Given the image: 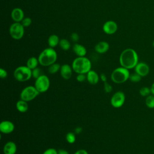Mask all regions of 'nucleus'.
I'll return each mask as SVG.
<instances>
[{"label":"nucleus","instance_id":"1","mask_svg":"<svg viewBox=\"0 0 154 154\" xmlns=\"http://www.w3.org/2000/svg\"><path fill=\"white\" fill-rule=\"evenodd\" d=\"M119 62L121 66L128 69H134L138 63V55L137 52L132 48H127L120 54Z\"/></svg>","mask_w":154,"mask_h":154},{"label":"nucleus","instance_id":"2","mask_svg":"<svg viewBox=\"0 0 154 154\" xmlns=\"http://www.w3.org/2000/svg\"><path fill=\"white\" fill-rule=\"evenodd\" d=\"M72 67L77 74H87L91 70V63L85 57H78L73 61Z\"/></svg>","mask_w":154,"mask_h":154},{"label":"nucleus","instance_id":"3","mask_svg":"<svg viewBox=\"0 0 154 154\" xmlns=\"http://www.w3.org/2000/svg\"><path fill=\"white\" fill-rule=\"evenodd\" d=\"M39 64L43 66H49L57 60V54L52 48H48L41 52L38 57Z\"/></svg>","mask_w":154,"mask_h":154},{"label":"nucleus","instance_id":"4","mask_svg":"<svg viewBox=\"0 0 154 154\" xmlns=\"http://www.w3.org/2000/svg\"><path fill=\"white\" fill-rule=\"evenodd\" d=\"M130 73L129 69L122 66L115 69L111 73V79L116 84H122L129 78Z\"/></svg>","mask_w":154,"mask_h":154},{"label":"nucleus","instance_id":"5","mask_svg":"<svg viewBox=\"0 0 154 154\" xmlns=\"http://www.w3.org/2000/svg\"><path fill=\"white\" fill-rule=\"evenodd\" d=\"M13 76L17 81L26 82L32 77V70L26 66H20L14 70Z\"/></svg>","mask_w":154,"mask_h":154},{"label":"nucleus","instance_id":"6","mask_svg":"<svg viewBox=\"0 0 154 154\" xmlns=\"http://www.w3.org/2000/svg\"><path fill=\"white\" fill-rule=\"evenodd\" d=\"M40 94L34 85H29L24 88L20 92V98L26 102H29L34 100Z\"/></svg>","mask_w":154,"mask_h":154},{"label":"nucleus","instance_id":"7","mask_svg":"<svg viewBox=\"0 0 154 154\" xmlns=\"http://www.w3.org/2000/svg\"><path fill=\"white\" fill-rule=\"evenodd\" d=\"M50 83L51 82L49 77L45 75L42 74L37 79H35L34 87L40 93H45L49 90Z\"/></svg>","mask_w":154,"mask_h":154},{"label":"nucleus","instance_id":"8","mask_svg":"<svg viewBox=\"0 0 154 154\" xmlns=\"http://www.w3.org/2000/svg\"><path fill=\"white\" fill-rule=\"evenodd\" d=\"M11 37L15 40H19L24 35V26L19 22H14L11 25L9 29Z\"/></svg>","mask_w":154,"mask_h":154},{"label":"nucleus","instance_id":"9","mask_svg":"<svg viewBox=\"0 0 154 154\" xmlns=\"http://www.w3.org/2000/svg\"><path fill=\"white\" fill-rule=\"evenodd\" d=\"M125 102V94L122 91H118L113 94L110 102L112 107L115 108H119L122 107Z\"/></svg>","mask_w":154,"mask_h":154},{"label":"nucleus","instance_id":"10","mask_svg":"<svg viewBox=\"0 0 154 154\" xmlns=\"http://www.w3.org/2000/svg\"><path fill=\"white\" fill-rule=\"evenodd\" d=\"M15 126L14 123L10 120H3L0 123V131L4 134H9L13 132Z\"/></svg>","mask_w":154,"mask_h":154},{"label":"nucleus","instance_id":"11","mask_svg":"<svg viewBox=\"0 0 154 154\" xmlns=\"http://www.w3.org/2000/svg\"><path fill=\"white\" fill-rule=\"evenodd\" d=\"M135 72L140 75L141 77L147 76L150 71V68L148 64L144 62H138L136 66L134 67Z\"/></svg>","mask_w":154,"mask_h":154},{"label":"nucleus","instance_id":"12","mask_svg":"<svg viewBox=\"0 0 154 154\" xmlns=\"http://www.w3.org/2000/svg\"><path fill=\"white\" fill-rule=\"evenodd\" d=\"M118 26L116 22L113 20H108L103 25V30L107 34H112L117 30Z\"/></svg>","mask_w":154,"mask_h":154},{"label":"nucleus","instance_id":"13","mask_svg":"<svg viewBox=\"0 0 154 154\" xmlns=\"http://www.w3.org/2000/svg\"><path fill=\"white\" fill-rule=\"evenodd\" d=\"M72 71L73 69L72 67L67 64H64L61 66L60 68V75L61 76L66 80H68L70 79L72 76Z\"/></svg>","mask_w":154,"mask_h":154},{"label":"nucleus","instance_id":"14","mask_svg":"<svg viewBox=\"0 0 154 154\" xmlns=\"http://www.w3.org/2000/svg\"><path fill=\"white\" fill-rule=\"evenodd\" d=\"M17 152V146L14 141H7L3 147L4 154H16Z\"/></svg>","mask_w":154,"mask_h":154},{"label":"nucleus","instance_id":"15","mask_svg":"<svg viewBox=\"0 0 154 154\" xmlns=\"http://www.w3.org/2000/svg\"><path fill=\"white\" fill-rule=\"evenodd\" d=\"M11 18L15 22H20L24 19V13L20 8H15L11 11Z\"/></svg>","mask_w":154,"mask_h":154},{"label":"nucleus","instance_id":"16","mask_svg":"<svg viewBox=\"0 0 154 154\" xmlns=\"http://www.w3.org/2000/svg\"><path fill=\"white\" fill-rule=\"evenodd\" d=\"M87 80L88 82L91 85H96L98 83L100 76L97 74L96 72L93 70H90L87 73Z\"/></svg>","mask_w":154,"mask_h":154},{"label":"nucleus","instance_id":"17","mask_svg":"<svg viewBox=\"0 0 154 154\" xmlns=\"http://www.w3.org/2000/svg\"><path fill=\"white\" fill-rule=\"evenodd\" d=\"M109 48V45L106 42H100L97 43L95 46L94 49L96 52L99 54H104L106 52Z\"/></svg>","mask_w":154,"mask_h":154},{"label":"nucleus","instance_id":"18","mask_svg":"<svg viewBox=\"0 0 154 154\" xmlns=\"http://www.w3.org/2000/svg\"><path fill=\"white\" fill-rule=\"evenodd\" d=\"M73 51L78 57H85L87 54L86 48L78 43H75L73 46Z\"/></svg>","mask_w":154,"mask_h":154},{"label":"nucleus","instance_id":"19","mask_svg":"<svg viewBox=\"0 0 154 154\" xmlns=\"http://www.w3.org/2000/svg\"><path fill=\"white\" fill-rule=\"evenodd\" d=\"M16 107L17 110L20 112H25L29 108L28 102H26L22 99L19 100L16 102Z\"/></svg>","mask_w":154,"mask_h":154},{"label":"nucleus","instance_id":"20","mask_svg":"<svg viewBox=\"0 0 154 154\" xmlns=\"http://www.w3.org/2000/svg\"><path fill=\"white\" fill-rule=\"evenodd\" d=\"M48 42V45L49 47L54 48L59 44V42H60L59 37L58 35L55 34H52L49 36Z\"/></svg>","mask_w":154,"mask_h":154},{"label":"nucleus","instance_id":"21","mask_svg":"<svg viewBox=\"0 0 154 154\" xmlns=\"http://www.w3.org/2000/svg\"><path fill=\"white\" fill-rule=\"evenodd\" d=\"M38 64H39V62H38V58H37L34 57H32L27 60L26 66L28 67H29L30 69L32 70V69L37 67V66Z\"/></svg>","mask_w":154,"mask_h":154},{"label":"nucleus","instance_id":"22","mask_svg":"<svg viewBox=\"0 0 154 154\" xmlns=\"http://www.w3.org/2000/svg\"><path fill=\"white\" fill-rule=\"evenodd\" d=\"M60 68H61V66L60 64L58 63H54L51 65H50L49 66H48V73L49 74H55L56 73H57L58 71L60 70Z\"/></svg>","mask_w":154,"mask_h":154},{"label":"nucleus","instance_id":"23","mask_svg":"<svg viewBox=\"0 0 154 154\" xmlns=\"http://www.w3.org/2000/svg\"><path fill=\"white\" fill-rule=\"evenodd\" d=\"M145 103L147 107L150 109L154 108V95L152 94L149 95L146 97Z\"/></svg>","mask_w":154,"mask_h":154},{"label":"nucleus","instance_id":"24","mask_svg":"<svg viewBox=\"0 0 154 154\" xmlns=\"http://www.w3.org/2000/svg\"><path fill=\"white\" fill-rule=\"evenodd\" d=\"M59 45L60 48L64 51L69 50L71 46L70 42L67 39H65V38H63L60 40Z\"/></svg>","mask_w":154,"mask_h":154},{"label":"nucleus","instance_id":"25","mask_svg":"<svg viewBox=\"0 0 154 154\" xmlns=\"http://www.w3.org/2000/svg\"><path fill=\"white\" fill-rule=\"evenodd\" d=\"M66 140L69 144H73L76 141V136L73 132H69L66 135Z\"/></svg>","mask_w":154,"mask_h":154},{"label":"nucleus","instance_id":"26","mask_svg":"<svg viewBox=\"0 0 154 154\" xmlns=\"http://www.w3.org/2000/svg\"><path fill=\"white\" fill-rule=\"evenodd\" d=\"M139 93L141 96L147 97L151 94L150 88H149L147 87H143L140 89Z\"/></svg>","mask_w":154,"mask_h":154},{"label":"nucleus","instance_id":"27","mask_svg":"<svg viewBox=\"0 0 154 154\" xmlns=\"http://www.w3.org/2000/svg\"><path fill=\"white\" fill-rule=\"evenodd\" d=\"M129 79L133 82H138L139 81H141V76L140 75H139L138 74H137V73H134L132 74H130L129 76Z\"/></svg>","mask_w":154,"mask_h":154},{"label":"nucleus","instance_id":"28","mask_svg":"<svg viewBox=\"0 0 154 154\" xmlns=\"http://www.w3.org/2000/svg\"><path fill=\"white\" fill-rule=\"evenodd\" d=\"M42 75V70L40 68L36 67L32 70V78L37 79L38 77H39Z\"/></svg>","mask_w":154,"mask_h":154},{"label":"nucleus","instance_id":"29","mask_svg":"<svg viewBox=\"0 0 154 154\" xmlns=\"http://www.w3.org/2000/svg\"><path fill=\"white\" fill-rule=\"evenodd\" d=\"M103 90L105 92L109 93L112 90V87L109 83H108V82H103Z\"/></svg>","mask_w":154,"mask_h":154},{"label":"nucleus","instance_id":"30","mask_svg":"<svg viewBox=\"0 0 154 154\" xmlns=\"http://www.w3.org/2000/svg\"><path fill=\"white\" fill-rule=\"evenodd\" d=\"M31 22H32V20H31V18L25 17L22 20L21 23L24 27H28L31 24Z\"/></svg>","mask_w":154,"mask_h":154},{"label":"nucleus","instance_id":"31","mask_svg":"<svg viewBox=\"0 0 154 154\" xmlns=\"http://www.w3.org/2000/svg\"><path fill=\"white\" fill-rule=\"evenodd\" d=\"M76 79L78 82H82L87 79V75L85 74H78Z\"/></svg>","mask_w":154,"mask_h":154},{"label":"nucleus","instance_id":"32","mask_svg":"<svg viewBox=\"0 0 154 154\" xmlns=\"http://www.w3.org/2000/svg\"><path fill=\"white\" fill-rule=\"evenodd\" d=\"M42 154H58V150L54 148H49L45 150Z\"/></svg>","mask_w":154,"mask_h":154},{"label":"nucleus","instance_id":"33","mask_svg":"<svg viewBox=\"0 0 154 154\" xmlns=\"http://www.w3.org/2000/svg\"><path fill=\"white\" fill-rule=\"evenodd\" d=\"M7 75H8V73H7V72L6 71V70H5L4 69L1 68L0 69V77L2 79H4V78H7Z\"/></svg>","mask_w":154,"mask_h":154},{"label":"nucleus","instance_id":"34","mask_svg":"<svg viewBox=\"0 0 154 154\" xmlns=\"http://www.w3.org/2000/svg\"><path fill=\"white\" fill-rule=\"evenodd\" d=\"M70 38L72 39V40L74 42H76L79 40V35L76 33V32H73L70 35Z\"/></svg>","mask_w":154,"mask_h":154},{"label":"nucleus","instance_id":"35","mask_svg":"<svg viewBox=\"0 0 154 154\" xmlns=\"http://www.w3.org/2000/svg\"><path fill=\"white\" fill-rule=\"evenodd\" d=\"M73 154H88V153L85 149H79L76 150Z\"/></svg>","mask_w":154,"mask_h":154},{"label":"nucleus","instance_id":"36","mask_svg":"<svg viewBox=\"0 0 154 154\" xmlns=\"http://www.w3.org/2000/svg\"><path fill=\"white\" fill-rule=\"evenodd\" d=\"M99 76H100V79H101V81L102 82H107V77H106V76L104 73L100 74V75Z\"/></svg>","mask_w":154,"mask_h":154},{"label":"nucleus","instance_id":"37","mask_svg":"<svg viewBox=\"0 0 154 154\" xmlns=\"http://www.w3.org/2000/svg\"><path fill=\"white\" fill-rule=\"evenodd\" d=\"M58 154H69V153L65 149H59L58 150Z\"/></svg>","mask_w":154,"mask_h":154},{"label":"nucleus","instance_id":"38","mask_svg":"<svg viewBox=\"0 0 154 154\" xmlns=\"http://www.w3.org/2000/svg\"><path fill=\"white\" fill-rule=\"evenodd\" d=\"M82 131V128H81V127H77V128H76L75 129V132L76 134H80V133Z\"/></svg>","mask_w":154,"mask_h":154},{"label":"nucleus","instance_id":"39","mask_svg":"<svg viewBox=\"0 0 154 154\" xmlns=\"http://www.w3.org/2000/svg\"><path fill=\"white\" fill-rule=\"evenodd\" d=\"M150 91H151V94L154 95V82H153V84L150 87Z\"/></svg>","mask_w":154,"mask_h":154},{"label":"nucleus","instance_id":"40","mask_svg":"<svg viewBox=\"0 0 154 154\" xmlns=\"http://www.w3.org/2000/svg\"><path fill=\"white\" fill-rule=\"evenodd\" d=\"M152 46H153V47L154 48V40H153V42H152Z\"/></svg>","mask_w":154,"mask_h":154}]
</instances>
